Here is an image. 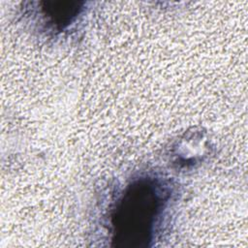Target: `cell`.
I'll use <instances>...</instances> for the list:
<instances>
[{"label": "cell", "instance_id": "1", "mask_svg": "<svg viewBox=\"0 0 248 248\" xmlns=\"http://www.w3.org/2000/svg\"><path fill=\"white\" fill-rule=\"evenodd\" d=\"M169 198V192L154 179H140L128 187L112 216L113 240L124 247H145Z\"/></svg>", "mask_w": 248, "mask_h": 248}, {"label": "cell", "instance_id": "2", "mask_svg": "<svg viewBox=\"0 0 248 248\" xmlns=\"http://www.w3.org/2000/svg\"><path fill=\"white\" fill-rule=\"evenodd\" d=\"M80 8L78 2H46L44 11L52 23L63 27L67 25L78 14Z\"/></svg>", "mask_w": 248, "mask_h": 248}]
</instances>
